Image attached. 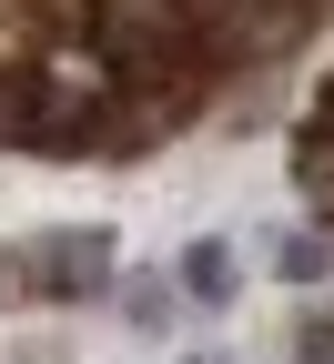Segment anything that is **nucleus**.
<instances>
[{"label": "nucleus", "mask_w": 334, "mask_h": 364, "mask_svg": "<svg viewBox=\"0 0 334 364\" xmlns=\"http://www.w3.org/2000/svg\"><path fill=\"white\" fill-rule=\"evenodd\" d=\"M283 364H334V304H324V294L294 304V324H283Z\"/></svg>", "instance_id": "nucleus-5"}, {"label": "nucleus", "mask_w": 334, "mask_h": 364, "mask_svg": "<svg viewBox=\"0 0 334 364\" xmlns=\"http://www.w3.org/2000/svg\"><path fill=\"white\" fill-rule=\"evenodd\" d=\"M263 253H273V273H283L294 294H324V284H334V233H324L314 213L283 223V233H263Z\"/></svg>", "instance_id": "nucleus-4"}, {"label": "nucleus", "mask_w": 334, "mask_h": 364, "mask_svg": "<svg viewBox=\"0 0 334 364\" xmlns=\"http://www.w3.org/2000/svg\"><path fill=\"white\" fill-rule=\"evenodd\" d=\"M31 11L51 21V31H91V0H31Z\"/></svg>", "instance_id": "nucleus-7"}, {"label": "nucleus", "mask_w": 334, "mask_h": 364, "mask_svg": "<svg viewBox=\"0 0 334 364\" xmlns=\"http://www.w3.org/2000/svg\"><path fill=\"white\" fill-rule=\"evenodd\" d=\"M0 304H31V253L0 243Z\"/></svg>", "instance_id": "nucleus-6"}, {"label": "nucleus", "mask_w": 334, "mask_h": 364, "mask_svg": "<svg viewBox=\"0 0 334 364\" xmlns=\"http://www.w3.org/2000/svg\"><path fill=\"white\" fill-rule=\"evenodd\" d=\"M203 364H213V354H203Z\"/></svg>", "instance_id": "nucleus-8"}, {"label": "nucleus", "mask_w": 334, "mask_h": 364, "mask_svg": "<svg viewBox=\"0 0 334 364\" xmlns=\"http://www.w3.org/2000/svg\"><path fill=\"white\" fill-rule=\"evenodd\" d=\"M172 284H182L193 314H233V304H244V243H233V233H193L172 253Z\"/></svg>", "instance_id": "nucleus-2"}, {"label": "nucleus", "mask_w": 334, "mask_h": 364, "mask_svg": "<svg viewBox=\"0 0 334 364\" xmlns=\"http://www.w3.org/2000/svg\"><path fill=\"white\" fill-rule=\"evenodd\" d=\"M21 253H31V304L41 314L112 304V284H122V233L112 223H41Z\"/></svg>", "instance_id": "nucleus-1"}, {"label": "nucleus", "mask_w": 334, "mask_h": 364, "mask_svg": "<svg viewBox=\"0 0 334 364\" xmlns=\"http://www.w3.org/2000/svg\"><path fill=\"white\" fill-rule=\"evenodd\" d=\"M112 314H122V334H142V344H162V334H172V324H182V314H193V304H182V284H172L162 263H132L122 284H112Z\"/></svg>", "instance_id": "nucleus-3"}]
</instances>
